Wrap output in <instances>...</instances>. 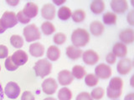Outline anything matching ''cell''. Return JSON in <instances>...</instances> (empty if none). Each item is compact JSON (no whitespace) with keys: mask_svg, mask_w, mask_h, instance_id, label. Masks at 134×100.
<instances>
[{"mask_svg":"<svg viewBox=\"0 0 134 100\" xmlns=\"http://www.w3.org/2000/svg\"><path fill=\"white\" fill-rule=\"evenodd\" d=\"M89 41L90 34L84 28H76L71 34V42L75 47H85Z\"/></svg>","mask_w":134,"mask_h":100,"instance_id":"cell-1","label":"cell"},{"mask_svg":"<svg viewBox=\"0 0 134 100\" xmlns=\"http://www.w3.org/2000/svg\"><path fill=\"white\" fill-rule=\"evenodd\" d=\"M74 80V77L70 71L69 70H62L58 74V81L62 86L70 85Z\"/></svg>","mask_w":134,"mask_h":100,"instance_id":"cell-12","label":"cell"},{"mask_svg":"<svg viewBox=\"0 0 134 100\" xmlns=\"http://www.w3.org/2000/svg\"><path fill=\"white\" fill-rule=\"evenodd\" d=\"M105 27L100 21H93L90 24V31L94 36H100L104 32Z\"/></svg>","mask_w":134,"mask_h":100,"instance_id":"cell-19","label":"cell"},{"mask_svg":"<svg viewBox=\"0 0 134 100\" xmlns=\"http://www.w3.org/2000/svg\"><path fill=\"white\" fill-rule=\"evenodd\" d=\"M38 12H39V8H38L37 4L32 2H29L25 4L23 10V12L29 18H33L36 17L38 14Z\"/></svg>","mask_w":134,"mask_h":100,"instance_id":"cell-15","label":"cell"},{"mask_svg":"<svg viewBox=\"0 0 134 100\" xmlns=\"http://www.w3.org/2000/svg\"><path fill=\"white\" fill-rule=\"evenodd\" d=\"M121 92L122 90H114L111 89L110 87L107 88V97L111 99H116L121 97Z\"/></svg>","mask_w":134,"mask_h":100,"instance_id":"cell-32","label":"cell"},{"mask_svg":"<svg viewBox=\"0 0 134 100\" xmlns=\"http://www.w3.org/2000/svg\"><path fill=\"white\" fill-rule=\"evenodd\" d=\"M95 75L100 79H107L111 76V68L106 64H100L95 68Z\"/></svg>","mask_w":134,"mask_h":100,"instance_id":"cell-4","label":"cell"},{"mask_svg":"<svg viewBox=\"0 0 134 100\" xmlns=\"http://www.w3.org/2000/svg\"><path fill=\"white\" fill-rule=\"evenodd\" d=\"M6 3H8V4H9V5H11V6H15V5H17L19 2V1H6Z\"/></svg>","mask_w":134,"mask_h":100,"instance_id":"cell-44","label":"cell"},{"mask_svg":"<svg viewBox=\"0 0 134 100\" xmlns=\"http://www.w3.org/2000/svg\"><path fill=\"white\" fill-rule=\"evenodd\" d=\"M58 17L60 20H68L72 14V12L68 7L66 6H62L60 8V9L58 10Z\"/></svg>","mask_w":134,"mask_h":100,"instance_id":"cell-22","label":"cell"},{"mask_svg":"<svg viewBox=\"0 0 134 100\" xmlns=\"http://www.w3.org/2000/svg\"><path fill=\"white\" fill-rule=\"evenodd\" d=\"M71 73H72L74 78H77V79H81L86 76V72L85 68H84V67H82L81 65H75L73 67Z\"/></svg>","mask_w":134,"mask_h":100,"instance_id":"cell-23","label":"cell"},{"mask_svg":"<svg viewBox=\"0 0 134 100\" xmlns=\"http://www.w3.org/2000/svg\"><path fill=\"white\" fill-rule=\"evenodd\" d=\"M124 100H134V93H130L126 95Z\"/></svg>","mask_w":134,"mask_h":100,"instance_id":"cell-41","label":"cell"},{"mask_svg":"<svg viewBox=\"0 0 134 100\" xmlns=\"http://www.w3.org/2000/svg\"><path fill=\"white\" fill-rule=\"evenodd\" d=\"M81 57L83 58L84 63L87 65H94L100 59L98 53L92 49H89V50H86L85 52H83Z\"/></svg>","mask_w":134,"mask_h":100,"instance_id":"cell-8","label":"cell"},{"mask_svg":"<svg viewBox=\"0 0 134 100\" xmlns=\"http://www.w3.org/2000/svg\"><path fill=\"white\" fill-rule=\"evenodd\" d=\"M24 36L27 42L30 43V42H34L36 40H40L41 35H40V31L35 24H29L24 28Z\"/></svg>","mask_w":134,"mask_h":100,"instance_id":"cell-3","label":"cell"},{"mask_svg":"<svg viewBox=\"0 0 134 100\" xmlns=\"http://www.w3.org/2000/svg\"><path fill=\"white\" fill-rule=\"evenodd\" d=\"M41 30L45 35H50L55 31V27L50 22H44L41 25Z\"/></svg>","mask_w":134,"mask_h":100,"instance_id":"cell-28","label":"cell"},{"mask_svg":"<svg viewBox=\"0 0 134 100\" xmlns=\"http://www.w3.org/2000/svg\"><path fill=\"white\" fill-rule=\"evenodd\" d=\"M90 8L91 12H94L95 14H100L105 9V3L102 0H95L91 2Z\"/></svg>","mask_w":134,"mask_h":100,"instance_id":"cell-21","label":"cell"},{"mask_svg":"<svg viewBox=\"0 0 134 100\" xmlns=\"http://www.w3.org/2000/svg\"><path fill=\"white\" fill-rule=\"evenodd\" d=\"M58 98L60 100H71V98H72V93H71V91L68 88L64 87L59 91Z\"/></svg>","mask_w":134,"mask_h":100,"instance_id":"cell-26","label":"cell"},{"mask_svg":"<svg viewBox=\"0 0 134 100\" xmlns=\"http://www.w3.org/2000/svg\"><path fill=\"white\" fill-rule=\"evenodd\" d=\"M10 43L14 48H20L24 45V39L19 35H12L10 38Z\"/></svg>","mask_w":134,"mask_h":100,"instance_id":"cell-30","label":"cell"},{"mask_svg":"<svg viewBox=\"0 0 134 100\" xmlns=\"http://www.w3.org/2000/svg\"><path fill=\"white\" fill-rule=\"evenodd\" d=\"M4 93L6 94L8 98L11 99H16L19 96L20 88L14 82H9L7 83V85L4 89Z\"/></svg>","mask_w":134,"mask_h":100,"instance_id":"cell-5","label":"cell"},{"mask_svg":"<svg viewBox=\"0 0 134 100\" xmlns=\"http://www.w3.org/2000/svg\"><path fill=\"white\" fill-rule=\"evenodd\" d=\"M60 57V50L56 46H49L47 50V58L51 61H57Z\"/></svg>","mask_w":134,"mask_h":100,"instance_id":"cell-20","label":"cell"},{"mask_svg":"<svg viewBox=\"0 0 134 100\" xmlns=\"http://www.w3.org/2000/svg\"><path fill=\"white\" fill-rule=\"evenodd\" d=\"M83 51L77 47H75L73 45H70L66 48V55L69 58L72 60L79 59L82 56Z\"/></svg>","mask_w":134,"mask_h":100,"instance_id":"cell-17","label":"cell"},{"mask_svg":"<svg viewBox=\"0 0 134 100\" xmlns=\"http://www.w3.org/2000/svg\"><path fill=\"white\" fill-rule=\"evenodd\" d=\"M132 68V61L130 58H122L118 62L116 66L117 72L121 75H126L130 73Z\"/></svg>","mask_w":134,"mask_h":100,"instance_id":"cell-9","label":"cell"},{"mask_svg":"<svg viewBox=\"0 0 134 100\" xmlns=\"http://www.w3.org/2000/svg\"><path fill=\"white\" fill-rule=\"evenodd\" d=\"M21 100H35L34 94L29 91H25L21 96Z\"/></svg>","mask_w":134,"mask_h":100,"instance_id":"cell-38","label":"cell"},{"mask_svg":"<svg viewBox=\"0 0 134 100\" xmlns=\"http://www.w3.org/2000/svg\"><path fill=\"white\" fill-rule=\"evenodd\" d=\"M11 58L12 61L14 63V64L19 67L26 64L28 62L29 57L28 54L24 51H23V50H17L11 56Z\"/></svg>","mask_w":134,"mask_h":100,"instance_id":"cell-10","label":"cell"},{"mask_svg":"<svg viewBox=\"0 0 134 100\" xmlns=\"http://www.w3.org/2000/svg\"><path fill=\"white\" fill-rule=\"evenodd\" d=\"M58 84L53 78H49L44 80V82L42 83V89H43V92L46 94H54L56 92Z\"/></svg>","mask_w":134,"mask_h":100,"instance_id":"cell-6","label":"cell"},{"mask_svg":"<svg viewBox=\"0 0 134 100\" xmlns=\"http://www.w3.org/2000/svg\"><path fill=\"white\" fill-rule=\"evenodd\" d=\"M41 15L46 20H53L55 17V7L52 3H46L41 8Z\"/></svg>","mask_w":134,"mask_h":100,"instance_id":"cell-13","label":"cell"},{"mask_svg":"<svg viewBox=\"0 0 134 100\" xmlns=\"http://www.w3.org/2000/svg\"><path fill=\"white\" fill-rule=\"evenodd\" d=\"M29 53L32 56L39 58L44 55V47L40 43H34L29 46Z\"/></svg>","mask_w":134,"mask_h":100,"instance_id":"cell-18","label":"cell"},{"mask_svg":"<svg viewBox=\"0 0 134 100\" xmlns=\"http://www.w3.org/2000/svg\"><path fill=\"white\" fill-rule=\"evenodd\" d=\"M108 87H110L111 89L114 90H122V87H123L122 79L119 77L112 78L110 80V83H109Z\"/></svg>","mask_w":134,"mask_h":100,"instance_id":"cell-25","label":"cell"},{"mask_svg":"<svg viewBox=\"0 0 134 100\" xmlns=\"http://www.w3.org/2000/svg\"><path fill=\"white\" fill-rule=\"evenodd\" d=\"M44 100H56V99H55V98H54L49 97V98H44Z\"/></svg>","mask_w":134,"mask_h":100,"instance_id":"cell-46","label":"cell"},{"mask_svg":"<svg viewBox=\"0 0 134 100\" xmlns=\"http://www.w3.org/2000/svg\"><path fill=\"white\" fill-rule=\"evenodd\" d=\"M112 53L116 57L118 58H125L127 54V48L126 44L122 43L121 42L116 43L113 45L112 48Z\"/></svg>","mask_w":134,"mask_h":100,"instance_id":"cell-16","label":"cell"},{"mask_svg":"<svg viewBox=\"0 0 134 100\" xmlns=\"http://www.w3.org/2000/svg\"><path fill=\"white\" fill-rule=\"evenodd\" d=\"M1 20L6 28H11L18 23V19L14 12H5L3 14Z\"/></svg>","mask_w":134,"mask_h":100,"instance_id":"cell-7","label":"cell"},{"mask_svg":"<svg viewBox=\"0 0 134 100\" xmlns=\"http://www.w3.org/2000/svg\"><path fill=\"white\" fill-rule=\"evenodd\" d=\"M6 29H7V28H5V26H4V25H3V22H2V20L0 19V34L5 32Z\"/></svg>","mask_w":134,"mask_h":100,"instance_id":"cell-42","label":"cell"},{"mask_svg":"<svg viewBox=\"0 0 134 100\" xmlns=\"http://www.w3.org/2000/svg\"><path fill=\"white\" fill-rule=\"evenodd\" d=\"M52 69V64L47 58H43V59L38 60L35 66H34V70H35L36 76L40 78H44L50 73Z\"/></svg>","mask_w":134,"mask_h":100,"instance_id":"cell-2","label":"cell"},{"mask_svg":"<svg viewBox=\"0 0 134 100\" xmlns=\"http://www.w3.org/2000/svg\"><path fill=\"white\" fill-rule=\"evenodd\" d=\"M8 55V49L5 45H0V58H6Z\"/></svg>","mask_w":134,"mask_h":100,"instance_id":"cell-37","label":"cell"},{"mask_svg":"<svg viewBox=\"0 0 134 100\" xmlns=\"http://www.w3.org/2000/svg\"><path fill=\"white\" fill-rule=\"evenodd\" d=\"M5 68L8 71H15L16 69H18L19 67L14 64V63L12 61L11 57H8L5 60Z\"/></svg>","mask_w":134,"mask_h":100,"instance_id":"cell-34","label":"cell"},{"mask_svg":"<svg viewBox=\"0 0 134 100\" xmlns=\"http://www.w3.org/2000/svg\"><path fill=\"white\" fill-rule=\"evenodd\" d=\"M104 94H105V91L102 88H100V87L95 88L90 93L91 97L93 98V100H100V98H103Z\"/></svg>","mask_w":134,"mask_h":100,"instance_id":"cell-31","label":"cell"},{"mask_svg":"<svg viewBox=\"0 0 134 100\" xmlns=\"http://www.w3.org/2000/svg\"><path fill=\"white\" fill-rule=\"evenodd\" d=\"M0 70H1V66H0Z\"/></svg>","mask_w":134,"mask_h":100,"instance_id":"cell-47","label":"cell"},{"mask_svg":"<svg viewBox=\"0 0 134 100\" xmlns=\"http://www.w3.org/2000/svg\"><path fill=\"white\" fill-rule=\"evenodd\" d=\"M71 18L75 23H81L86 18V12L82 9H77L72 12Z\"/></svg>","mask_w":134,"mask_h":100,"instance_id":"cell-27","label":"cell"},{"mask_svg":"<svg viewBox=\"0 0 134 100\" xmlns=\"http://www.w3.org/2000/svg\"><path fill=\"white\" fill-rule=\"evenodd\" d=\"M134 10L130 11V12L128 14V15L127 16V23L131 25V26H133L134 25Z\"/></svg>","mask_w":134,"mask_h":100,"instance_id":"cell-40","label":"cell"},{"mask_svg":"<svg viewBox=\"0 0 134 100\" xmlns=\"http://www.w3.org/2000/svg\"><path fill=\"white\" fill-rule=\"evenodd\" d=\"M116 60V57L112 53H108L107 56L106 57V61L107 62V64H114Z\"/></svg>","mask_w":134,"mask_h":100,"instance_id":"cell-39","label":"cell"},{"mask_svg":"<svg viewBox=\"0 0 134 100\" xmlns=\"http://www.w3.org/2000/svg\"><path fill=\"white\" fill-rule=\"evenodd\" d=\"M53 41H54V43H55V44L61 45V44H63L66 41V36H65V33H55V34L54 35Z\"/></svg>","mask_w":134,"mask_h":100,"instance_id":"cell-33","label":"cell"},{"mask_svg":"<svg viewBox=\"0 0 134 100\" xmlns=\"http://www.w3.org/2000/svg\"><path fill=\"white\" fill-rule=\"evenodd\" d=\"M116 15L112 12H107L103 14V23L107 25L116 24Z\"/></svg>","mask_w":134,"mask_h":100,"instance_id":"cell-24","label":"cell"},{"mask_svg":"<svg viewBox=\"0 0 134 100\" xmlns=\"http://www.w3.org/2000/svg\"><path fill=\"white\" fill-rule=\"evenodd\" d=\"M75 100H93V98L91 97L89 93H87V92H82V93L77 95Z\"/></svg>","mask_w":134,"mask_h":100,"instance_id":"cell-36","label":"cell"},{"mask_svg":"<svg viewBox=\"0 0 134 100\" xmlns=\"http://www.w3.org/2000/svg\"><path fill=\"white\" fill-rule=\"evenodd\" d=\"M16 17H17V19H18V22H20L21 23L26 24L30 22V18H29L28 17L24 14L23 11H19L18 14H16Z\"/></svg>","mask_w":134,"mask_h":100,"instance_id":"cell-35","label":"cell"},{"mask_svg":"<svg viewBox=\"0 0 134 100\" xmlns=\"http://www.w3.org/2000/svg\"><path fill=\"white\" fill-rule=\"evenodd\" d=\"M54 3H55V4H58V5H60V4H62V3H65V1H60V2H57V1H53Z\"/></svg>","mask_w":134,"mask_h":100,"instance_id":"cell-45","label":"cell"},{"mask_svg":"<svg viewBox=\"0 0 134 100\" xmlns=\"http://www.w3.org/2000/svg\"><path fill=\"white\" fill-rule=\"evenodd\" d=\"M85 83L88 87H95L99 83V78L93 73H89L85 76Z\"/></svg>","mask_w":134,"mask_h":100,"instance_id":"cell-29","label":"cell"},{"mask_svg":"<svg viewBox=\"0 0 134 100\" xmlns=\"http://www.w3.org/2000/svg\"><path fill=\"white\" fill-rule=\"evenodd\" d=\"M111 8L114 14H123L128 9V3L126 0H112Z\"/></svg>","mask_w":134,"mask_h":100,"instance_id":"cell-11","label":"cell"},{"mask_svg":"<svg viewBox=\"0 0 134 100\" xmlns=\"http://www.w3.org/2000/svg\"><path fill=\"white\" fill-rule=\"evenodd\" d=\"M3 96H4V92L1 83H0V100H3Z\"/></svg>","mask_w":134,"mask_h":100,"instance_id":"cell-43","label":"cell"},{"mask_svg":"<svg viewBox=\"0 0 134 100\" xmlns=\"http://www.w3.org/2000/svg\"><path fill=\"white\" fill-rule=\"evenodd\" d=\"M119 39L124 44H129L134 41V31L132 28H126L119 34Z\"/></svg>","mask_w":134,"mask_h":100,"instance_id":"cell-14","label":"cell"}]
</instances>
